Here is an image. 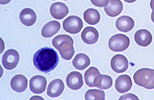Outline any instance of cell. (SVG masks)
Instances as JSON below:
<instances>
[{
  "instance_id": "1",
  "label": "cell",
  "mask_w": 154,
  "mask_h": 100,
  "mask_svg": "<svg viewBox=\"0 0 154 100\" xmlns=\"http://www.w3.org/2000/svg\"><path fill=\"white\" fill-rule=\"evenodd\" d=\"M59 58L57 52L53 49L45 47L38 50L34 54L33 64L38 70L47 73L57 66Z\"/></svg>"
},
{
  "instance_id": "2",
  "label": "cell",
  "mask_w": 154,
  "mask_h": 100,
  "mask_svg": "<svg viewBox=\"0 0 154 100\" xmlns=\"http://www.w3.org/2000/svg\"><path fill=\"white\" fill-rule=\"evenodd\" d=\"M52 43L65 60L70 59L75 54L73 40L69 35L65 34L57 35L53 39Z\"/></svg>"
},
{
  "instance_id": "3",
  "label": "cell",
  "mask_w": 154,
  "mask_h": 100,
  "mask_svg": "<svg viewBox=\"0 0 154 100\" xmlns=\"http://www.w3.org/2000/svg\"><path fill=\"white\" fill-rule=\"evenodd\" d=\"M133 79L137 85L148 89L154 88V70L147 68H141L134 74Z\"/></svg>"
},
{
  "instance_id": "4",
  "label": "cell",
  "mask_w": 154,
  "mask_h": 100,
  "mask_svg": "<svg viewBox=\"0 0 154 100\" xmlns=\"http://www.w3.org/2000/svg\"><path fill=\"white\" fill-rule=\"evenodd\" d=\"M130 43V39L128 36L124 34H118L109 38L108 46L113 51L122 52L128 47Z\"/></svg>"
},
{
  "instance_id": "5",
  "label": "cell",
  "mask_w": 154,
  "mask_h": 100,
  "mask_svg": "<svg viewBox=\"0 0 154 100\" xmlns=\"http://www.w3.org/2000/svg\"><path fill=\"white\" fill-rule=\"evenodd\" d=\"M63 28L66 32L72 34L79 32L83 27L81 19L75 15L68 17L63 21Z\"/></svg>"
},
{
  "instance_id": "6",
  "label": "cell",
  "mask_w": 154,
  "mask_h": 100,
  "mask_svg": "<svg viewBox=\"0 0 154 100\" xmlns=\"http://www.w3.org/2000/svg\"><path fill=\"white\" fill-rule=\"evenodd\" d=\"M19 59L18 52L14 49H10L4 53L2 58V64L5 68L11 70L16 67Z\"/></svg>"
},
{
  "instance_id": "7",
  "label": "cell",
  "mask_w": 154,
  "mask_h": 100,
  "mask_svg": "<svg viewBox=\"0 0 154 100\" xmlns=\"http://www.w3.org/2000/svg\"><path fill=\"white\" fill-rule=\"evenodd\" d=\"M111 66L115 72L117 73H123L128 68V61L124 55L117 54L114 56L111 59Z\"/></svg>"
},
{
  "instance_id": "8",
  "label": "cell",
  "mask_w": 154,
  "mask_h": 100,
  "mask_svg": "<svg viewBox=\"0 0 154 100\" xmlns=\"http://www.w3.org/2000/svg\"><path fill=\"white\" fill-rule=\"evenodd\" d=\"M47 84L45 77L40 75H35L29 81V88L34 93L40 94L45 90Z\"/></svg>"
},
{
  "instance_id": "9",
  "label": "cell",
  "mask_w": 154,
  "mask_h": 100,
  "mask_svg": "<svg viewBox=\"0 0 154 100\" xmlns=\"http://www.w3.org/2000/svg\"><path fill=\"white\" fill-rule=\"evenodd\" d=\"M66 81L69 87L74 90L80 89L83 84L82 75L77 71L70 73L67 76Z\"/></svg>"
},
{
  "instance_id": "10",
  "label": "cell",
  "mask_w": 154,
  "mask_h": 100,
  "mask_svg": "<svg viewBox=\"0 0 154 100\" xmlns=\"http://www.w3.org/2000/svg\"><path fill=\"white\" fill-rule=\"evenodd\" d=\"M132 85L131 77L127 74L119 76L115 81V87L119 92L123 93L129 91Z\"/></svg>"
},
{
  "instance_id": "11",
  "label": "cell",
  "mask_w": 154,
  "mask_h": 100,
  "mask_svg": "<svg viewBox=\"0 0 154 100\" xmlns=\"http://www.w3.org/2000/svg\"><path fill=\"white\" fill-rule=\"evenodd\" d=\"M50 12L52 16L54 18L60 20L67 15L69 10L68 7L64 3L56 2L51 6Z\"/></svg>"
},
{
  "instance_id": "12",
  "label": "cell",
  "mask_w": 154,
  "mask_h": 100,
  "mask_svg": "<svg viewBox=\"0 0 154 100\" xmlns=\"http://www.w3.org/2000/svg\"><path fill=\"white\" fill-rule=\"evenodd\" d=\"M99 33L95 28L87 26L81 33V37L83 41L86 44H92L96 43L98 40Z\"/></svg>"
},
{
  "instance_id": "13",
  "label": "cell",
  "mask_w": 154,
  "mask_h": 100,
  "mask_svg": "<svg viewBox=\"0 0 154 100\" xmlns=\"http://www.w3.org/2000/svg\"><path fill=\"white\" fill-rule=\"evenodd\" d=\"M134 22L131 17L126 15L122 16L117 20L116 26L117 29L121 32H127L134 28Z\"/></svg>"
},
{
  "instance_id": "14",
  "label": "cell",
  "mask_w": 154,
  "mask_h": 100,
  "mask_svg": "<svg viewBox=\"0 0 154 100\" xmlns=\"http://www.w3.org/2000/svg\"><path fill=\"white\" fill-rule=\"evenodd\" d=\"M64 88V84L61 79H54L51 82L48 86L47 95L52 97H58L62 94Z\"/></svg>"
},
{
  "instance_id": "15",
  "label": "cell",
  "mask_w": 154,
  "mask_h": 100,
  "mask_svg": "<svg viewBox=\"0 0 154 100\" xmlns=\"http://www.w3.org/2000/svg\"><path fill=\"white\" fill-rule=\"evenodd\" d=\"M134 40L139 45L146 47L151 42L152 36L151 33L146 29H141L137 31L135 33Z\"/></svg>"
},
{
  "instance_id": "16",
  "label": "cell",
  "mask_w": 154,
  "mask_h": 100,
  "mask_svg": "<svg viewBox=\"0 0 154 100\" xmlns=\"http://www.w3.org/2000/svg\"><path fill=\"white\" fill-rule=\"evenodd\" d=\"M104 9L108 15L112 17H116L122 11L123 4L120 0H109V4L104 7Z\"/></svg>"
},
{
  "instance_id": "17",
  "label": "cell",
  "mask_w": 154,
  "mask_h": 100,
  "mask_svg": "<svg viewBox=\"0 0 154 100\" xmlns=\"http://www.w3.org/2000/svg\"><path fill=\"white\" fill-rule=\"evenodd\" d=\"M27 79L22 74H17L14 76L11 80V86L12 89L17 92L24 91L27 88Z\"/></svg>"
},
{
  "instance_id": "18",
  "label": "cell",
  "mask_w": 154,
  "mask_h": 100,
  "mask_svg": "<svg viewBox=\"0 0 154 100\" xmlns=\"http://www.w3.org/2000/svg\"><path fill=\"white\" fill-rule=\"evenodd\" d=\"M19 17L21 22L23 24L30 26L35 23L37 16L33 10L30 8H25L21 11Z\"/></svg>"
},
{
  "instance_id": "19",
  "label": "cell",
  "mask_w": 154,
  "mask_h": 100,
  "mask_svg": "<svg viewBox=\"0 0 154 100\" xmlns=\"http://www.w3.org/2000/svg\"><path fill=\"white\" fill-rule=\"evenodd\" d=\"M60 28V23L57 21L52 20L46 23L43 27L41 34L44 37H51L56 34Z\"/></svg>"
},
{
  "instance_id": "20",
  "label": "cell",
  "mask_w": 154,
  "mask_h": 100,
  "mask_svg": "<svg viewBox=\"0 0 154 100\" xmlns=\"http://www.w3.org/2000/svg\"><path fill=\"white\" fill-rule=\"evenodd\" d=\"M90 60L89 57L83 53L77 54L72 61L73 65L76 69L83 70L89 66Z\"/></svg>"
},
{
  "instance_id": "21",
  "label": "cell",
  "mask_w": 154,
  "mask_h": 100,
  "mask_svg": "<svg viewBox=\"0 0 154 100\" xmlns=\"http://www.w3.org/2000/svg\"><path fill=\"white\" fill-rule=\"evenodd\" d=\"M94 83L95 87L101 89H106L112 84V80L109 75L100 74L95 78Z\"/></svg>"
},
{
  "instance_id": "22",
  "label": "cell",
  "mask_w": 154,
  "mask_h": 100,
  "mask_svg": "<svg viewBox=\"0 0 154 100\" xmlns=\"http://www.w3.org/2000/svg\"><path fill=\"white\" fill-rule=\"evenodd\" d=\"M83 17L85 22L91 25L97 24L100 18L98 11L92 8H89L86 10L84 13Z\"/></svg>"
},
{
  "instance_id": "23",
  "label": "cell",
  "mask_w": 154,
  "mask_h": 100,
  "mask_svg": "<svg viewBox=\"0 0 154 100\" xmlns=\"http://www.w3.org/2000/svg\"><path fill=\"white\" fill-rule=\"evenodd\" d=\"M100 74L97 68L91 67L86 71L85 73L84 79L86 84L90 87H95L94 83L95 78Z\"/></svg>"
},
{
  "instance_id": "24",
  "label": "cell",
  "mask_w": 154,
  "mask_h": 100,
  "mask_svg": "<svg viewBox=\"0 0 154 100\" xmlns=\"http://www.w3.org/2000/svg\"><path fill=\"white\" fill-rule=\"evenodd\" d=\"M105 98L104 91L99 89H89L85 94V99L86 100H105Z\"/></svg>"
},
{
  "instance_id": "25",
  "label": "cell",
  "mask_w": 154,
  "mask_h": 100,
  "mask_svg": "<svg viewBox=\"0 0 154 100\" xmlns=\"http://www.w3.org/2000/svg\"><path fill=\"white\" fill-rule=\"evenodd\" d=\"M109 0H90L94 5L100 7H105L108 4Z\"/></svg>"
},
{
  "instance_id": "26",
  "label": "cell",
  "mask_w": 154,
  "mask_h": 100,
  "mask_svg": "<svg viewBox=\"0 0 154 100\" xmlns=\"http://www.w3.org/2000/svg\"><path fill=\"white\" fill-rule=\"evenodd\" d=\"M119 100H138L139 99L135 95L131 93L125 94L122 95Z\"/></svg>"
},
{
  "instance_id": "27",
  "label": "cell",
  "mask_w": 154,
  "mask_h": 100,
  "mask_svg": "<svg viewBox=\"0 0 154 100\" xmlns=\"http://www.w3.org/2000/svg\"><path fill=\"white\" fill-rule=\"evenodd\" d=\"M11 0H0V3L2 5L7 4L11 1Z\"/></svg>"
},
{
  "instance_id": "28",
  "label": "cell",
  "mask_w": 154,
  "mask_h": 100,
  "mask_svg": "<svg viewBox=\"0 0 154 100\" xmlns=\"http://www.w3.org/2000/svg\"><path fill=\"white\" fill-rule=\"evenodd\" d=\"M150 5L151 8L154 11V0H151Z\"/></svg>"
},
{
  "instance_id": "29",
  "label": "cell",
  "mask_w": 154,
  "mask_h": 100,
  "mask_svg": "<svg viewBox=\"0 0 154 100\" xmlns=\"http://www.w3.org/2000/svg\"><path fill=\"white\" fill-rule=\"evenodd\" d=\"M151 19L152 20L154 23V11H152L151 15Z\"/></svg>"
},
{
  "instance_id": "30",
  "label": "cell",
  "mask_w": 154,
  "mask_h": 100,
  "mask_svg": "<svg viewBox=\"0 0 154 100\" xmlns=\"http://www.w3.org/2000/svg\"><path fill=\"white\" fill-rule=\"evenodd\" d=\"M125 2L128 3H131L134 2H135L136 0H124Z\"/></svg>"
},
{
  "instance_id": "31",
  "label": "cell",
  "mask_w": 154,
  "mask_h": 100,
  "mask_svg": "<svg viewBox=\"0 0 154 100\" xmlns=\"http://www.w3.org/2000/svg\"></svg>"
},
{
  "instance_id": "32",
  "label": "cell",
  "mask_w": 154,
  "mask_h": 100,
  "mask_svg": "<svg viewBox=\"0 0 154 100\" xmlns=\"http://www.w3.org/2000/svg\"></svg>"
}]
</instances>
